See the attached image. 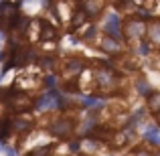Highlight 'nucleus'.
<instances>
[{
  "instance_id": "obj_1",
  "label": "nucleus",
  "mask_w": 160,
  "mask_h": 156,
  "mask_svg": "<svg viewBox=\"0 0 160 156\" xmlns=\"http://www.w3.org/2000/svg\"><path fill=\"white\" fill-rule=\"evenodd\" d=\"M2 98H4L6 108L16 113H27L37 105V99L28 91H22V89H10L6 93H2Z\"/></svg>"
},
{
  "instance_id": "obj_2",
  "label": "nucleus",
  "mask_w": 160,
  "mask_h": 156,
  "mask_svg": "<svg viewBox=\"0 0 160 156\" xmlns=\"http://www.w3.org/2000/svg\"><path fill=\"white\" fill-rule=\"evenodd\" d=\"M75 128H77V120L73 116H65V113L51 118V122L47 124V132L59 140H69L75 134Z\"/></svg>"
},
{
  "instance_id": "obj_3",
  "label": "nucleus",
  "mask_w": 160,
  "mask_h": 156,
  "mask_svg": "<svg viewBox=\"0 0 160 156\" xmlns=\"http://www.w3.org/2000/svg\"><path fill=\"white\" fill-rule=\"evenodd\" d=\"M95 85L98 89L102 91L103 95H113L120 87V81H122V75L118 73L116 69H109V67H99L95 69Z\"/></svg>"
},
{
  "instance_id": "obj_4",
  "label": "nucleus",
  "mask_w": 160,
  "mask_h": 156,
  "mask_svg": "<svg viewBox=\"0 0 160 156\" xmlns=\"http://www.w3.org/2000/svg\"><path fill=\"white\" fill-rule=\"evenodd\" d=\"M146 33H148V23L140 16H128L122 23V37L128 43H140L146 41Z\"/></svg>"
},
{
  "instance_id": "obj_5",
  "label": "nucleus",
  "mask_w": 160,
  "mask_h": 156,
  "mask_svg": "<svg viewBox=\"0 0 160 156\" xmlns=\"http://www.w3.org/2000/svg\"><path fill=\"white\" fill-rule=\"evenodd\" d=\"M20 10L14 2H2L0 4V28L2 31H12L18 24Z\"/></svg>"
},
{
  "instance_id": "obj_6",
  "label": "nucleus",
  "mask_w": 160,
  "mask_h": 156,
  "mask_svg": "<svg viewBox=\"0 0 160 156\" xmlns=\"http://www.w3.org/2000/svg\"><path fill=\"white\" fill-rule=\"evenodd\" d=\"M98 47L102 53L109 55V57H124V47H122L120 39H116L113 35H102L98 41Z\"/></svg>"
},
{
  "instance_id": "obj_7",
  "label": "nucleus",
  "mask_w": 160,
  "mask_h": 156,
  "mask_svg": "<svg viewBox=\"0 0 160 156\" xmlns=\"http://www.w3.org/2000/svg\"><path fill=\"white\" fill-rule=\"evenodd\" d=\"M146 45L154 51H160V20H150L148 33H146Z\"/></svg>"
},
{
  "instance_id": "obj_8",
  "label": "nucleus",
  "mask_w": 160,
  "mask_h": 156,
  "mask_svg": "<svg viewBox=\"0 0 160 156\" xmlns=\"http://www.w3.org/2000/svg\"><path fill=\"white\" fill-rule=\"evenodd\" d=\"M103 6H106V0H83V4H81V8L89 14V18L102 14Z\"/></svg>"
},
{
  "instance_id": "obj_9",
  "label": "nucleus",
  "mask_w": 160,
  "mask_h": 156,
  "mask_svg": "<svg viewBox=\"0 0 160 156\" xmlns=\"http://www.w3.org/2000/svg\"><path fill=\"white\" fill-rule=\"evenodd\" d=\"M146 109L152 116H160V89H154L146 95Z\"/></svg>"
},
{
  "instance_id": "obj_10",
  "label": "nucleus",
  "mask_w": 160,
  "mask_h": 156,
  "mask_svg": "<svg viewBox=\"0 0 160 156\" xmlns=\"http://www.w3.org/2000/svg\"><path fill=\"white\" fill-rule=\"evenodd\" d=\"M89 20V14H87L85 10H83L81 6L79 8H75V12H73V16H71V31H77V28H81L83 24Z\"/></svg>"
},
{
  "instance_id": "obj_11",
  "label": "nucleus",
  "mask_w": 160,
  "mask_h": 156,
  "mask_svg": "<svg viewBox=\"0 0 160 156\" xmlns=\"http://www.w3.org/2000/svg\"><path fill=\"white\" fill-rule=\"evenodd\" d=\"M41 67H43V71H55V59H51V55L41 57Z\"/></svg>"
},
{
  "instance_id": "obj_12",
  "label": "nucleus",
  "mask_w": 160,
  "mask_h": 156,
  "mask_svg": "<svg viewBox=\"0 0 160 156\" xmlns=\"http://www.w3.org/2000/svg\"><path fill=\"white\" fill-rule=\"evenodd\" d=\"M132 156H154V152H150L148 148H136L132 152Z\"/></svg>"
},
{
  "instance_id": "obj_13",
  "label": "nucleus",
  "mask_w": 160,
  "mask_h": 156,
  "mask_svg": "<svg viewBox=\"0 0 160 156\" xmlns=\"http://www.w3.org/2000/svg\"><path fill=\"white\" fill-rule=\"evenodd\" d=\"M77 156H91V154H87V152H79Z\"/></svg>"
},
{
  "instance_id": "obj_14",
  "label": "nucleus",
  "mask_w": 160,
  "mask_h": 156,
  "mask_svg": "<svg viewBox=\"0 0 160 156\" xmlns=\"http://www.w3.org/2000/svg\"><path fill=\"white\" fill-rule=\"evenodd\" d=\"M154 156H160V150H156V152H154Z\"/></svg>"
},
{
  "instance_id": "obj_15",
  "label": "nucleus",
  "mask_w": 160,
  "mask_h": 156,
  "mask_svg": "<svg viewBox=\"0 0 160 156\" xmlns=\"http://www.w3.org/2000/svg\"><path fill=\"white\" fill-rule=\"evenodd\" d=\"M156 120H158V126H160V116H156Z\"/></svg>"
}]
</instances>
